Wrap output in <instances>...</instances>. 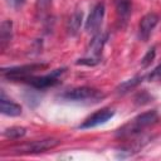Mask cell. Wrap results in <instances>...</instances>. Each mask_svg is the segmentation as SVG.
Here are the masks:
<instances>
[{"mask_svg":"<svg viewBox=\"0 0 161 161\" xmlns=\"http://www.w3.org/2000/svg\"><path fill=\"white\" fill-rule=\"evenodd\" d=\"M157 118H158V116H157V112L156 111H148V112L141 113V114L136 116L135 118H132L126 125H123L117 131L116 135L118 137H128V136L137 135L142 130H145L146 127L153 125L157 121Z\"/></svg>","mask_w":161,"mask_h":161,"instance_id":"obj_1","label":"cell"},{"mask_svg":"<svg viewBox=\"0 0 161 161\" xmlns=\"http://www.w3.org/2000/svg\"><path fill=\"white\" fill-rule=\"evenodd\" d=\"M45 67H47V64H25V65H19V67H11L9 69L4 68L3 74L10 79H26L30 74H33L36 70H40Z\"/></svg>","mask_w":161,"mask_h":161,"instance_id":"obj_2","label":"cell"},{"mask_svg":"<svg viewBox=\"0 0 161 161\" xmlns=\"http://www.w3.org/2000/svg\"><path fill=\"white\" fill-rule=\"evenodd\" d=\"M63 73H64V68L55 69L52 73L47 75H42V77H28L25 80H28V83L36 89H44V88H48V87H52L59 83V75Z\"/></svg>","mask_w":161,"mask_h":161,"instance_id":"obj_3","label":"cell"},{"mask_svg":"<svg viewBox=\"0 0 161 161\" xmlns=\"http://www.w3.org/2000/svg\"><path fill=\"white\" fill-rule=\"evenodd\" d=\"M113 116H114V111L112 108H102V109L94 112L93 114H91L88 118H86L79 127L80 128H93V127L106 123Z\"/></svg>","mask_w":161,"mask_h":161,"instance_id":"obj_4","label":"cell"},{"mask_svg":"<svg viewBox=\"0 0 161 161\" xmlns=\"http://www.w3.org/2000/svg\"><path fill=\"white\" fill-rule=\"evenodd\" d=\"M104 16V4L103 3H98L92 10L91 14L88 15L87 20H86V30L88 33H94L98 30V28L102 24Z\"/></svg>","mask_w":161,"mask_h":161,"instance_id":"obj_5","label":"cell"},{"mask_svg":"<svg viewBox=\"0 0 161 161\" xmlns=\"http://www.w3.org/2000/svg\"><path fill=\"white\" fill-rule=\"evenodd\" d=\"M157 23H158V15H156L155 13L146 14L141 19L140 25H138V36H140V39L146 42L150 38V35H151L153 28L157 25Z\"/></svg>","mask_w":161,"mask_h":161,"instance_id":"obj_6","label":"cell"},{"mask_svg":"<svg viewBox=\"0 0 161 161\" xmlns=\"http://www.w3.org/2000/svg\"><path fill=\"white\" fill-rule=\"evenodd\" d=\"M98 96V92L91 87H77L67 91L63 94V98L68 101H86L89 98H94Z\"/></svg>","mask_w":161,"mask_h":161,"instance_id":"obj_7","label":"cell"},{"mask_svg":"<svg viewBox=\"0 0 161 161\" xmlns=\"http://www.w3.org/2000/svg\"><path fill=\"white\" fill-rule=\"evenodd\" d=\"M59 140L57 138H44V140H38L34 141L31 143H28L23 147H20V151H25V152H44L47 150L54 148L55 146L59 145Z\"/></svg>","mask_w":161,"mask_h":161,"instance_id":"obj_8","label":"cell"},{"mask_svg":"<svg viewBox=\"0 0 161 161\" xmlns=\"http://www.w3.org/2000/svg\"><path fill=\"white\" fill-rule=\"evenodd\" d=\"M0 111L3 114H6V116H11V117H15V116H19L21 114V107L20 104L10 101V99H6L4 93L1 94V98H0Z\"/></svg>","mask_w":161,"mask_h":161,"instance_id":"obj_9","label":"cell"},{"mask_svg":"<svg viewBox=\"0 0 161 161\" xmlns=\"http://www.w3.org/2000/svg\"><path fill=\"white\" fill-rule=\"evenodd\" d=\"M107 40V34L103 33H98L91 42V47H89V57L94 58V59H99V55L102 53L103 45Z\"/></svg>","mask_w":161,"mask_h":161,"instance_id":"obj_10","label":"cell"},{"mask_svg":"<svg viewBox=\"0 0 161 161\" xmlns=\"http://www.w3.org/2000/svg\"><path fill=\"white\" fill-rule=\"evenodd\" d=\"M11 30H13V23L10 20H5V21L1 23V26H0V45H1L3 49L10 43L11 33H13Z\"/></svg>","mask_w":161,"mask_h":161,"instance_id":"obj_11","label":"cell"},{"mask_svg":"<svg viewBox=\"0 0 161 161\" xmlns=\"http://www.w3.org/2000/svg\"><path fill=\"white\" fill-rule=\"evenodd\" d=\"M142 82V77H135L132 79H128L123 83H121L118 87H117V92L118 93H127L128 91L133 89L135 87H137L140 83Z\"/></svg>","mask_w":161,"mask_h":161,"instance_id":"obj_12","label":"cell"},{"mask_svg":"<svg viewBox=\"0 0 161 161\" xmlns=\"http://www.w3.org/2000/svg\"><path fill=\"white\" fill-rule=\"evenodd\" d=\"M25 132H26V130H25L24 127L16 126V127H10V128L5 130L4 135H5L8 138H20V137H23V136L25 135Z\"/></svg>","mask_w":161,"mask_h":161,"instance_id":"obj_13","label":"cell"},{"mask_svg":"<svg viewBox=\"0 0 161 161\" xmlns=\"http://www.w3.org/2000/svg\"><path fill=\"white\" fill-rule=\"evenodd\" d=\"M80 20H82V14L77 13L74 14L72 18H70V21H69V31L70 34H75L80 26Z\"/></svg>","mask_w":161,"mask_h":161,"instance_id":"obj_14","label":"cell"},{"mask_svg":"<svg viewBox=\"0 0 161 161\" xmlns=\"http://www.w3.org/2000/svg\"><path fill=\"white\" fill-rule=\"evenodd\" d=\"M155 49H156L155 47L150 48V49L147 50V53L145 54V57L141 59V67H142V68L148 67V65L151 64V62L155 59V55H156V50H155Z\"/></svg>","mask_w":161,"mask_h":161,"instance_id":"obj_15","label":"cell"},{"mask_svg":"<svg viewBox=\"0 0 161 161\" xmlns=\"http://www.w3.org/2000/svg\"><path fill=\"white\" fill-rule=\"evenodd\" d=\"M148 80L150 82H158V80H161V63L148 74Z\"/></svg>","mask_w":161,"mask_h":161,"instance_id":"obj_16","label":"cell"},{"mask_svg":"<svg viewBox=\"0 0 161 161\" xmlns=\"http://www.w3.org/2000/svg\"><path fill=\"white\" fill-rule=\"evenodd\" d=\"M50 4H52V0H36V10L45 11Z\"/></svg>","mask_w":161,"mask_h":161,"instance_id":"obj_17","label":"cell"},{"mask_svg":"<svg viewBox=\"0 0 161 161\" xmlns=\"http://www.w3.org/2000/svg\"><path fill=\"white\" fill-rule=\"evenodd\" d=\"M97 63H99V59H94V58H91V57L77 60V64H86V65H96Z\"/></svg>","mask_w":161,"mask_h":161,"instance_id":"obj_18","label":"cell"},{"mask_svg":"<svg viewBox=\"0 0 161 161\" xmlns=\"http://www.w3.org/2000/svg\"><path fill=\"white\" fill-rule=\"evenodd\" d=\"M6 1L11 8H15V9H18L25 4V0H6Z\"/></svg>","mask_w":161,"mask_h":161,"instance_id":"obj_19","label":"cell"}]
</instances>
